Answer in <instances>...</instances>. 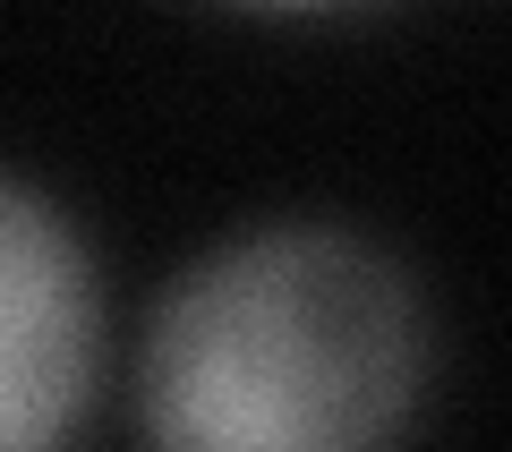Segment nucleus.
Returning <instances> with one entry per match:
<instances>
[{
	"mask_svg": "<svg viewBox=\"0 0 512 452\" xmlns=\"http://www.w3.org/2000/svg\"><path fill=\"white\" fill-rule=\"evenodd\" d=\"M427 393V308L359 231L274 222L197 256L154 308V452H393Z\"/></svg>",
	"mask_w": 512,
	"mask_h": 452,
	"instance_id": "obj_1",
	"label": "nucleus"
},
{
	"mask_svg": "<svg viewBox=\"0 0 512 452\" xmlns=\"http://www.w3.org/2000/svg\"><path fill=\"white\" fill-rule=\"evenodd\" d=\"M103 299L52 197L0 180V452H60L94 401Z\"/></svg>",
	"mask_w": 512,
	"mask_h": 452,
	"instance_id": "obj_2",
	"label": "nucleus"
}]
</instances>
